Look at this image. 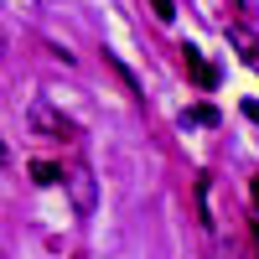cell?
Instances as JSON below:
<instances>
[{
    "label": "cell",
    "mask_w": 259,
    "mask_h": 259,
    "mask_svg": "<svg viewBox=\"0 0 259 259\" xmlns=\"http://www.w3.org/2000/svg\"><path fill=\"white\" fill-rule=\"evenodd\" d=\"M68 192H73V207L83 212V218L99 207V182H94V171H68Z\"/></svg>",
    "instance_id": "7a4b0ae2"
},
{
    "label": "cell",
    "mask_w": 259,
    "mask_h": 259,
    "mask_svg": "<svg viewBox=\"0 0 259 259\" xmlns=\"http://www.w3.org/2000/svg\"><path fill=\"white\" fill-rule=\"evenodd\" d=\"M31 182L36 187H57V182H68V171H62L57 161H31Z\"/></svg>",
    "instance_id": "277c9868"
},
{
    "label": "cell",
    "mask_w": 259,
    "mask_h": 259,
    "mask_svg": "<svg viewBox=\"0 0 259 259\" xmlns=\"http://www.w3.org/2000/svg\"><path fill=\"white\" fill-rule=\"evenodd\" d=\"M182 62H187V73H192V83H197V89H218V73L202 62L197 47H182Z\"/></svg>",
    "instance_id": "3957f363"
},
{
    "label": "cell",
    "mask_w": 259,
    "mask_h": 259,
    "mask_svg": "<svg viewBox=\"0 0 259 259\" xmlns=\"http://www.w3.org/2000/svg\"><path fill=\"white\" fill-rule=\"evenodd\" d=\"M26 124H31V135H41V140H62V145H68V140H78V124L62 114L52 99H31Z\"/></svg>",
    "instance_id": "6da1fadb"
},
{
    "label": "cell",
    "mask_w": 259,
    "mask_h": 259,
    "mask_svg": "<svg viewBox=\"0 0 259 259\" xmlns=\"http://www.w3.org/2000/svg\"><path fill=\"white\" fill-rule=\"evenodd\" d=\"M150 11H156V21H171V16H177V6H171V0H150Z\"/></svg>",
    "instance_id": "9c48e42d"
},
{
    "label": "cell",
    "mask_w": 259,
    "mask_h": 259,
    "mask_svg": "<svg viewBox=\"0 0 259 259\" xmlns=\"http://www.w3.org/2000/svg\"><path fill=\"white\" fill-rule=\"evenodd\" d=\"M104 62H109V68H114V78L124 83V94H130V99H140V83H135V73H130V68H124V62H119L114 52H104Z\"/></svg>",
    "instance_id": "8992f818"
},
{
    "label": "cell",
    "mask_w": 259,
    "mask_h": 259,
    "mask_svg": "<svg viewBox=\"0 0 259 259\" xmlns=\"http://www.w3.org/2000/svg\"><path fill=\"white\" fill-rule=\"evenodd\" d=\"M182 124H218V109H212V104H197V109L182 114Z\"/></svg>",
    "instance_id": "52a82bcc"
},
{
    "label": "cell",
    "mask_w": 259,
    "mask_h": 259,
    "mask_svg": "<svg viewBox=\"0 0 259 259\" xmlns=\"http://www.w3.org/2000/svg\"><path fill=\"white\" fill-rule=\"evenodd\" d=\"M0 166H11V145L6 140H0Z\"/></svg>",
    "instance_id": "30bf717a"
},
{
    "label": "cell",
    "mask_w": 259,
    "mask_h": 259,
    "mask_svg": "<svg viewBox=\"0 0 259 259\" xmlns=\"http://www.w3.org/2000/svg\"><path fill=\"white\" fill-rule=\"evenodd\" d=\"M233 41H239V47H244V62H254V68H259V41L249 36V31H228Z\"/></svg>",
    "instance_id": "ba28073f"
},
{
    "label": "cell",
    "mask_w": 259,
    "mask_h": 259,
    "mask_svg": "<svg viewBox=\"0 0 259 259\" xmlns=\"http://www.w3.org/2000/svg\"><path fill=\"white\" fill-rule=\"evenodd\" d=\"M249 192H254V202H259V177H254V187H249Z\"/></svg>",
    "instance_id": "7c38bea8"
},
{
    "label": "cell",
    "mask_w": 259,
    "mask_h": 259,
    "mask_svg": "<svg viewBox=\"0 0 259 259\" xmlns=\"http://www.w3.org/2000/svg\"><path fill=\"white\" fill-rule=\"evenodd\" d=\"M192 197H197V218H202V228H212V207H207V197H212V182H207V177H197Z\"/></svg>",
    "instance_id": "5b68a950"
},
{
    "label": "cell",
    "mask_w": 259,
    "mask_h": 259,
    "mask_svg": "<svg viewBox=\"0 0 259 259\" xmlns=\"http://www.w3.org/2000/svg\"><path fill=\"white\" fill-rule=\"evenodd\" d=\"M0 62H6V31H0Z\"/></svg>",
    "instance_id": "8fae6325"
}]
</instances>
